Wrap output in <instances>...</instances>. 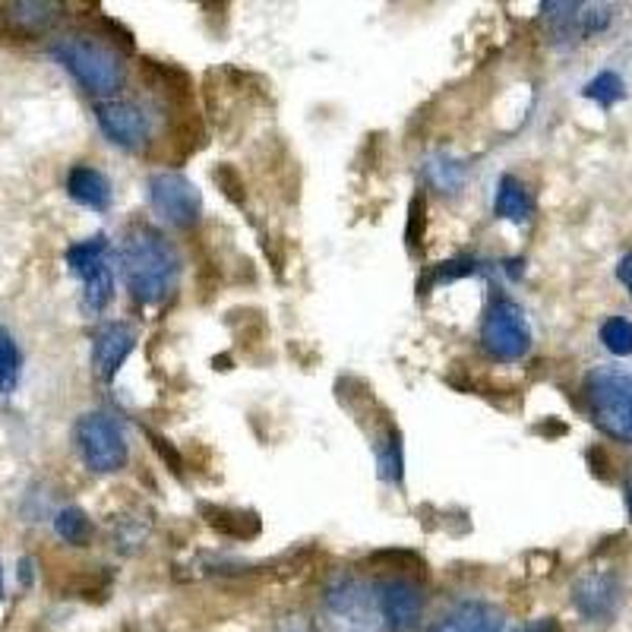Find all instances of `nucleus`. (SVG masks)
Wrapping results in <instances>:
<instances>
[{
  "mask_svg": "<svg viewBox=\"0 0 632 632\" xmlns=\"http://www.w3.org/2000/svg\"><path fill=\"white\" fill-rule=\"evenodd\" d=\"M0 594H3V572H0Z\"/></svg>",
  "mask_w": 632,
  "mask_h": 632,
  "instance_id": "b1692460",
  "label": "nucleus"
},
{
  "mask_svg": "<svg viewBox=\"0 0 632 632\" xmlns=\"http://www.w3.org/2000/svg\"><path fill=\"white\" fill-rule=\"evenodd\" d=\"M76 449L98 474H115L127 465V437L105 411H89L76 421Z\"/></svg>",
  "mask_w": 632,
  "mask_h": 632,
  "instance_id": "20e7f679",
  "label": "nucleus"
},
{
  "mask_svg": "<svg viewBox=\"0 0 632 632\" xmlns=\"http://www.w3.org/2000/svg\"><path fill=\"white\" fill-rule=\"evenodd\" d=\"M582 95L591 98V101H598L601 108H613V105L626 95V86H623V79H620L617 73L604 71L588 83L586 89H582Z\"/></svg>",
  "mask_w": 632,
  "mask_h": 632,
  "instance_id": "f3484780",
  "label": "nucleus"
},
{
  "mask_svg": "<svg viewBox=\"0 0 632 632\" xmlns=\"http://www.w3.org/2000/svg\"><path fill=\"white\" fill-rule=\"evenodd\" d=\"M51 51L89 93H118L120 79H124V67H120V57L111 47L98 45V42L83 39V35H71V39H61Z\"/></svg>",
  "mask_w": 632,
  "mask_h": 632,
  "instance_id": "7ed1b4c3",
  "label": "nucleus"
},
{
  "mask_svg": "<svg viewBox=\"0 0 632 632\" xmlns=\"http://www.w3.org/2000/svg\"><path fill=\"white\" fill-rule=\"evenodd\" d=\"M572 601L582 617L588 620H610L620 604V582L608 572H591L586 579H579L572 588Z\"/></svg>",
  "mask_w": 632,
  "mask_h": 632,
  "instance_id": "9b49d317",
  "label": "nucleus"
},
{
  "mask_svg": "<svg viewBox=\"0 0 632 632\" xmlns=\"http://www.w3.org/2000/svg\"><path fill=\"white\" fill-rule=\"evenodd\" d=\"M67 266L83 279L86 288V307L98 313L115 298V272L108 266V237L95 235L79 240L67 250Z\"/></svg>",
  "mask_w": 632,
  "mask_h": 632,
  "instance_id": "423d86ee",
  "label": "nucleus"
},
{
  "mask_svg": "<svg viewBox=\"0 0 632 632\" xmlns=\"http://www.w3.org/2000/svg\"><path fill=\"white\" fill-rule=\"evenodd\" d=\"M617 279L623 281V285L632 291V254H626V257L620 259V266H617Z\"/></svg>",
  "mask_w": 632,
  "mask_h": 632,
  "instance_id": "4be33fe9",
  "label": "nucleus"
},
{
  "mask_svg": "<svg viewBox=\"0 0 632 632\" xmlns=\"http://www.w3.org/2000/svg\"><path fill=\"white\" fill-rule=\"evenodd\" d=\"M532 210H535V203H532V193L525 190V184L513 174H503L496 184V196H493V212L500 218H510V222L522 225L532 218Z\"/></svg>",
  "mask_w": 632,
  "mask_h": 632,
  "instance_id": "4468645a",
  "label": "nucleus"
},
{
  "mask_svg": "<svg viewBox=\"0 0 632 632\" xmlns=\"http://www.w3.org/2000/svg\"><path fill=\"white\" fill-rule=\"evenodd\" d=\"M120 272L140 304H156L174 291L181 276V257L162 232L133 225L120 244Z\"/></svg>",
  "mask_w": 632,
  "mask_h": 632,
  "instance_id": "f257e3e1",
  "label": "nucleus"
},
{
  "mask_svg": "<svg viewBox=\"0 0 632 632\" xmlns=\"http://www.w3.org/2000/svg\"><path fill=\"white\" fill-rule=\"evenodd\" d=\"M601 342L610 354L617 357H630L632 354V323L626 317H610L601 326Z\"/></svg>",
  "mask_w": 632,
  "mask_h": 632,
  "instance_id": "a211bd4d",
  "label": "nucleus"
},
{
  "mask_svg": "<svg viewBox=\"0 0 632 632\" xmlns=\"http://www.w3.org/2000/svg\"><path fill=\"white\" fill-rule=\"evenodd\" d=\"M67 193L79 206L95 212H105L111 206V181L98 171V168H89V164H76L67 178Z\"/></svg>",
  "mask_w": 632,
  "mask_h": 632,
  "instance_id": "ddd939ff",
  "label": "nucleus"
},
{
  "mask_svg": "<svg viewBox=\"0 0 632 632\" xmlns=\"http://www.w3.org/2000/svg\"><path fill=\"white\" fill-rule=\"evenodd\" d=\"M626 500H630V513H632V478H630V488H626Z\"/></svg>",
  "mask_w": 632,
  "mask_h": 632,
  "instance_id": "5701e85b",
  "label": "nucleus"
},
{
  "mask_svg": "<svg viewBox=\"0 0 632 632\" xmlns=\"http://www.w3.org/2000/svg\"><path fill=\"white\" fill-rule=\"evenodd\" d=\"M376 465H379V478L383 481H401V465H405V456H401V437H398L396 427H386L383 437L376 440Z\"/></svg>",
  "mask_w": 632,
  "mask_h": 632,
  "instance_id": "2eb2a0df",
  "label": "nucleus"
},
{
  "mask_svg": "<svg viewBox=\"0 0 632 632\" xmlns=\"http://www.w3.org/2000/svg\"><path fill=\"white\" fill-rule=\"evenodd\" d=\"M474 272H478L474 259H449V263H440V266L433 269V276L424 281V288H430V285H440V281L462 279V276H474Z\"/></svg>",
  "mask_w": 632,
  "mask_h": 632,
  "instance_id": "412c9836",
  "label": "nucleus"
},
{
  "mask_svg": "<svg viewBox=\"0 0 632 632\" xmlns=\"http://www.w3.org/2000/svg\"><path fill=\"white\" fill-rule=\"evenodd\" d=\"M54 528H57V535L67 540V544H83V540L89 538V518L76 506H67L64 513H57Z\"/></svg>",
  "mask_w": 632,
  "mask_h": 632,
  "instance_id": "6ab92c4d",
  "label": "nucleus"
},
{
  "mask_svg": "<svg viewBox=\"0 0 632 632\" xmlns=\"http://www.w3.org/2000/svg\"><path fill=\"white\" fill-rule=\"evenodd\" d=\"M481 345L496 361H522L532 349L525 310L513 298H496L481 323Z\"/></svg>",
  "mask_w": 632,
  "mask_h": 632,
  "instance_id": "39448f33",
  "label": "nucleus"
},
{
  "mask_svg": "<svg viewBox=\"0 0 632 632\" xmlns=\"http://www.w3.org/2000/svg\"><path fill=\"white\" fill-rule=\"evenodd\" d=\"M424 598L418 586L405 579H386L376 588V610L383 613L386 626L393 632H411L421 620Z\"/></svg>",
  "mask_w": 632,
  "mask_h": 632,
  "instance_id": "1a4fd4ad",
  "label": "nucleus"
},
{
  "mask_svg": "<svg viewBox=\"0 0 632 632\" xmlns=\"http://www.w3.org/2000/svg\"><path fill=\"white\" fill-rule=\"evenodd\" d=\"M98 127L108 140L124 149H137L149 140V118L137 101L127 98H105L95 105Z\"/></svg>",
  "mask_w": 632,
  "mask_h": 632,
  "instance_id": "6e6552de",
  "label": "nucleus"
},
{
  "mask_svg": "<svg viewBox=\"0 0 632 632\" xmlns=\"http://www.w3.org/2000/svg\"><path fill=\"white\" fill-rule=\"evenodd\" d=\"M20 367H23V357L20 349L13 342V335L7 329H0V393L10 396L20 383Z\"/></svg>",
  "mask_w": 632,
  "mask_h": 632,
  "instance_id": "dca6fc26",
  "label": "nucleus"
},
{
  "mask_svg": "<svg viewBox=\"0 0 632 632\" xmlns=\"http://www.w3.org/2000/svg\"><path fill=\"white\" fill-rule=\"evenodd\" d=\"M149 206L171 228H190L203 212V196L190 178L178 171H162L149 181Z\"/></svg>",
  "mask_w": 632,
  "mask_h": 632,
  "instance_id": "0eeeda50",
  "label": "nucleus"
},
{
  "mask_svg": "<svg viewBox=\"0 0 632 632\" xmlns=\"http://www.w3.org/2000/svg\"><path fill=\"white\" fill-rule=\"evenodd\" d=\"M427 632H506L503 613L484 601H465L440 617Z\"/></svg>",
  "mask_w": 632,
  "mask_h": 632,
  "instance_id": "f8f14e48",
  "label": "nucleus"
},
{
  "mask_svg": "<svg viewBox=\"0 0 632 632\" xmlns=\"http://www.w3.org/2000/svg\"><path fill=\"white\" fill-rule=\"evenodd\" d=\"M588 408L594 424L620 443H632V376L598 367L586 379Z\"/></svg>",
  "mask_w": 632,
  "mask_h": 632,
  "instance_id": "f03ea898",
  "label": "nucleus"
},
{
  "mask_svg": "<svg viewBox=\"0 0 632 632\" xmlns=\"http://www.w3.org/2000/svg\"><path fill=\"white\" fill-rule=\"evenodd\" d=\"M427 174L430 181L440 190H459L462 188V164L446 162V159H437V162L427 164Z\"/></svg>",
  "mask_w": 632,
  "mask_h": 632,
  "instance_id": "aec40b11",
  "label": "nucleus"
},
{
  "mask_svg": "<svg viewBox=\"0 0 632 632\" xmlns=\"http://www.w3.org/2000/svg\"><path fill=\"white\" fill-rule=\"evenodd\" d=\"M137 345V332L127 323H108L95 332L93 345V367L101 383H111L118 371L124 367V361L130 357Z\"/></svg>",
  "mask_w": 632,
  "mask_h": 632,
  "instance_id": "9d476101",
  "label": "nucleus"
}]
</instances>
